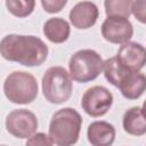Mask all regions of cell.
<instances>
[{"instance_id":"6da1fadb","label":"cell","mask_w":146,"mask_h":146,"mask_svg":"<svg viewBox=\"0 0 146 146\" xmlns=\"http://www.w3.org/2000/svg\"><path fill=\"white\" fill-rule=\"evenodd\" d=\"M48 46L38 36L8 34L0 43L1 56L24 66H39L48 57Z\"/></svg>"},{"instance_id":"7a4b0ae2","label":"cell","mask_w":146,"mask_h":146,"mask_svg":"<svg viewBox=\"0 0 146 146\" xmlns=\"http://www.w3.org/2000/svg\"><path fill=\"white\" fill-rule=\"evenodd\" d=\"M81 127L80 113L72 107H64L52 114L49 123V137L55 145L70 146L78 141Z\"/></svg>"},{"instance_id":"3957f363","label":"cell","mask_w":146,"mask_h":146,"mask_svg":"<svg viewBox=\"0 0 146 146\" xmlns=\"http://www.w3.org/2000/svg\"><path fill=\"white\" fill-rule=\"evenodd\" d=\"M3 92L7 99L14 104H31L39 94L38 81L29 72L14 71L3 82Z\"/></svg>"},{"instance_id":"277c9868","label":"cell","mask_w":146,"mask_h":146,"mask_svg":"<svg viewBox=\"0 0 146 146\" xmlns=\"http://www.w3.org/2000/svg\"><path fill=\"white\" fill-rule=\"evenodd\" d=\"M41 87L46 100L51 104H63L72 95L73 84L71 74L62 66H51L44 72Z\"/></svg>"},{"instance_id":"5b68a950","label":"cell","mask_w":146,"mask_h":146,"mask_svg":"<svg viewBox=\"0 0 146 146\" xmlns=\"http://www.w3.org/2000/svg\"><path fill=\"white\" fill-rule=\"evenodd\" d=\"M104 60L92 49H81L74 52L68 62V70L72 80L79 83L94 81L103 71Z\"/></svg>"},{"instance_id":"8992f818","label":"cell","mask_w":146,"mask_h":146,"mask_svg":"<svg viewBox=\"0 0 146 146\" xmlns=\"http://www.w3.org/2000/svg\"><path fill=\"white\" fill-rule=\"evenodd\" d=\"M113 104L112 92L103 86H94L89 88L82 96L81 107L92 117L105 115Z\"/></svg>"},{"instance_id":"52a82bcc","label":"cell","mask_w":146,"mask_h":146,"mask_svg":"<svg viewBox=\"0 0 146 146\" xmlns=\"http://www.w3.org/2000/svg\"><path fill=\"white\" fill-rule=\"evenodd\" d=\"M39 122L35 114L25 108L11 111L6 119L7 131L16 138L27 139L38 129Z\"/></svg>"},{"instance_id":"ba28073f","label":"cell","mask_w":146,"mask_h":146,"mask_svg":"<svg viewBox=\"0 0 146 146\" xmlns=\"http://www.w3.org/2000/svg\"><path fill=\"white\" fill-rule=\"evenodd\" d=\"M102 35L111 43L122 44L132 38L133 26L125 17H107L102 24Z\"/></svg>"},{"instance_id":"9c48e42d","label":"cell","mask_w":146,"mask_h":146,"mask_svg":"<svg viewBox=\"0 0 146 146\" xmlns=\"http://www.w3.org/2000/svg\"><path fill=\"white\" fill-rule=\"evenodd\" d=\"M99 10L96 3L91 1H80L70 10V22L71 24L79 29L86 30L94 26L98 19Z\"/></svg>"},{"instance_id":"30bf717a","label":"cell","mask_w":146,"mask_h":146,"mask_svg":"<svg viewBox=\"0 0 146 146\" xmlns=\"http://www.w3.org/2000/svg\"><path fill=\"white\" fill-rule=\"evenodd\" d=\"M116 57L131 71H140L146 65V48L138 42L128 41L122 43Z\"/></svg>"},{"instance_id":"8fae6325","label":"cell","mask_w":146,"mask_h":146,"mask_svg":"<svg viewBox=\"0 0 146 146\" xmlns=\"http://www.w3.org/2000/svg\"><path fill=\"white\" fill-rule=\"evenodd\" d=\"M115 128L106 121H94L88 125L87 138L94 146H110L115 139Z\"/></svg>"},{"instance_id":"7c38bea8","label":"cell","mask_w":146,"mask_h":146,"mask_svg":"<svg viewBox=\"0 0 146 146\" xmlns=\"http://www.w3.org/2000/svg\"><path fill=\"white\" fill-rule=\"evenodd\" d=\"M127 99H138L146 91V75L139 71H129L117 87Z\"/></svg>"},{"instance_id":"4fadbf2b","label":"cell","mask_w":146,"mask_h":146,"mask_svg":"<svg viewBox=\"0 0 146 146\" xmlns=\"http://www.w3.org/2000/svg\"><path fill=\"white\" fill-rule=\"evenodd\" d=\"M123 130L131 136H143L146 133V115L141 107L133 106L127 110L122 117Z\"/></svg>"},{"instance_id":"5bb4252c","label":"cell","mask_w":146,"mask_h":146,"mask_svg":"<svg viewBox=\"0 0 146 146\" xmlns=\"http://www.w3.org/2000/svg\"><path fill=\"white\" fill-rule=\"evenodd\" d=\"M43 34L52 43H63L68 39L71 27L64 18L52 17L43 24Z\"/></svg>"},{"instance_id":"9a60e30c","label":"cell","mask_w":146,"mask_h":146,"mask_svg":"<svg viewBox=\"0 0 146 146\" xmlns=\"http://www.w3.org/2000/svg\"><path fill=\"white\" fill-rule=\"evenodd\" d=\"M103 71H104V75L105 79L113 86L119 87L120 82L122 81V79L125 76V74L131 71L129 68H127L121 62L120 59L114 56V57H110L104 62V66H103Z\"/></svg>"},{"instance_id":"2e32d148","label":"cell","mask_w":146,"mask_h":146,"mask_svg":"<svg viewBox=\"0 0 146 146\" xmlns=\"http://www.w3.org/2000/svg\"><path fill=\"white\" fill-rule=\"evenodd\" d=\"M132 0H104L105 13L107 17H125L132 14Z\"/></svg>"},{"instance_id":"e0dca14e","label":"cell","mask_w":146,"mask_h":146,"mask_svg":"<svg viewBox=\"0 0 146 146\" xmlns=\"http://www.w3.org/2000/svg\"><path fill=\"white\" fill-rule=\"evenodd\" d=\"M6 7L11 15L24 18L33 13L35 0H6Z\"/></svg>"},{"instance_id":"ac0fdd59","label":"cell","mask_w":146,"mask_h":146,"mask_svg":"<svg viewBox=\"0 0 146 146\" xmlns=\"http://www.w3.org/2000/svg\"><path fill=\"white\" fill-rule=\"evenodd\" d=\"M132 14L138 22L146 24V0H133Z\"/></svg>"},{"instance_id":"d6986e66","label":"cell","mask_w":146,"mask_h":146,"mask_svg":"<svg viewBox=\"0 0 146 146\" xmlns=\"http://www.w3.org/2000/svg\"><path fill=\"white\" fill-rule=\"evenodd\" d=\"M67 3V0H41L42 8L49 14L59 13Z\"/></svg>"},{"instance_id":"ffe728a7","label":"cell","mask_w":146,"mask_h":146,"mask_svg":"<svg viewBox=\"0 0 146 146\" xmlns=\"http://www.w3.org/2000/svg\"><path fill=\"white\" fill-rule=\"evenodd\" d=\"M26 145H54V143L50 139L49 135H46L43 132H34L30 138H27Z\"/></svg>"},{"instance_id":"44dd1931","label":"cell","mask_w":146,"mask_h":146,"mask_svg":"<svg viewBox=\"0 0 146 146\" xmlns=\"http://www.w3.org/2000/svg\"><path fill=\"white\" fill-rule=\"evenodd\" d=\"M141 110H143V112H144V114L146 115V99H145V102L143 103V106H141Z\"/></svg>"}]
</instances>
